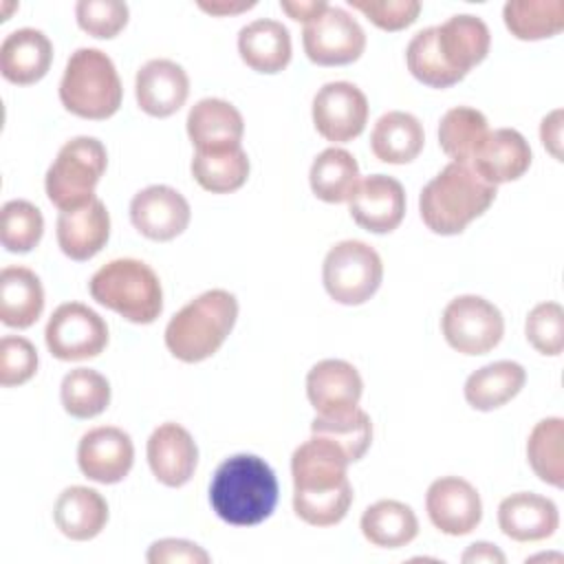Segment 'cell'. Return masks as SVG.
Segmentation results:
<instances>
[{
    "mask_svg": "<svg viewBox=\"0 0 564 564\" xmlns=\"http://www.w3.org/2000/svg\"><path fill=\"white\" fill-rule=\"evenodd\" d=\"M128 4L119 0H79L75 4V18L82 31L93 37L110 40L128 24Z\"/></svg>",
    "mask_w": 564,
    "mask_h": 564,
    "instance_id": "b9f144b4",
    "label": "cell"
},
{
    "mask_svg": "<svg viewBox=\"0 0 564 564\" xmlns=\"http://www.w3.org/2000/svg\"><path fill=\"white\" fill-rule=\"evenodd\" d=\"M37 370L35 346L20 335H4L0 339V383L4 388L26 383Z\"/></svg>",
    "mask_w": 564,
    "mask_h": 564,
    "instance_id": "7bdbcfd3",
    "label": "cell"
},
{
    "mask_svg": "<svg viewBox=\"0 0 564 564\" xmlns=\"http://www.w3.org/2000/svg\"><path fill=\"white\" fill-rule=\"evenodd\" d=\"M328 7L326 0H280V9L297 22H311L319 13H324Z\"/></svg>",
    "mask_w": 564,
    "mask_h": 564,
    "instance_id": "7dc6e473",
    "label": "cell"
},
{
    "mask_svg": "<svg viewBox=\"0 0 564 564\" xmlns=\"http://www.w3.org/2000/svg\"><path fill=\"white\" fill-rule=\"evenodd\" d=\"M502 18L505 26L518 40L553 37L564 29V0H509Z\"/></svg>",
    "mask_w": 564,
    "mask_h": 564,
    "instance_id": "e575fe53",
    "label": "cell"
},
{
    "mask_svg": "<svg viewBox=\"0 0 564 564\" xmlns=\"http://www.w3.org/2000/svg\"><path fill=\"white\" fill-rule=\"evenodd\" d=\"M383 280L379 253L361 240H341L328 249L322 264L326 293L346 306L368 302Z\"/></svg>",
    "mask_w": 564,
    "mask_h": 564,
    "instance_id": "ba28073f",
    "label": "cell"
},
{
    "mask_svg": "<svg viewBox=\"0 0 564 564\" xmlns=\"http://www.w3.org/2000/svg\"><path fill=\"white\" fill-rule=\"evenodd\" d=\"M59 399L70 416L93 419L108 408L110 383L93 368H75L62 379Z\"/></svg>",
    "mask_w": 564,
    "mask_h": 564,
    "instance_id": "8d00e7d4",
    "label": "cell"
},
{
    "mask_svg": "<svg viewBox=\"0 0 564 564\" xmlns=\"http://www.w3.org/2000/svg\"><path fill=\"white\" fill-rule=\"evenodd\" d=\"M148 465L165 487H183L196 471L198 447L178 423H161L148 438Z\"/></svg>",
    "mask_w": 564,
    "mask_h": 564,
    "instance_id": "ac0fdd59",
    "label": "cell"
},
{
    "mask_svg": "<svg viewBox=\"0 0 564 564\" xmlns=\"http://www.w3.org/2000/svg\"><path fill=\"white\" fill-rule=\"evenodd\" d=\"M361 533L372 546L401 549L419 533V520L410 505L399 500H379L361 516Z\"/></svg>",
    "mask_w": 564,
    "mask_h": 564,
    "instance_id": "1f68e13d",
    "label": "cell"
},
{
    "mask_svg": "<svg viewBox=\"0 0 564 564\" xmlns=\"http://www.w3.org/2000/svg\"><path fill=\"white\" fill-rule=\"evenodd\" d=\"M214 513L234 527L264 522L278 505V478L256 454H236L218 465L209 482Z\"/></svg>",
    "mask_w": 564,
    "mask_h": 564,
    "instance_id": "7a4b0ae2",
    "label": "cell"
},
{
    "mask_svg": "<svg viewBox=\"0 0 564 564\" xmlns=\"http://www.w3.org/2000/svg\"><path fill=\"white\" fill-rule=\"evenodd\" d=\"M108 165V152L95 137H75L66 141L51 167L44 187L48 200L59 209H77L95 198V187Z\"/></svg>",
    "mask_w": 564,
    "mask_h": 564,
    "instance_id": "52a82bcc",
    "label": "cell"
},
{
    "mask_svg": "<svg viewBox=\"0 0 564 564\" xmlns=\"http://www.w3.org/2000/svg\"><path fill=\"white\" fill-rule=\"evenodd\" d=\"M55 236L64 256L77 262L90 260L108 242L110 214L106 205L95 196L84 207L59 212Z\"/></svg>",
    "mask_w": 564,
    "mask_h": 564,
    "instance_id": "7402d4cb",
    "label": "cell"
},
{
    "mask_svg": "<svg viewBox=\"0 0 564 564\" xmlns=\"http://www.w3.org/2000/svg\"><path fill=\"white\" fill-rule=\"evenodd\" d=\"M498 527L516 542H540L555 533L560 513L551 498L533 491H518L498 505Z\"/></svg>",
    "mask_w": 564,
    "mask_h": 564,
    "instance_id": "603a6c76",
    "label": "cell"
},
{
    "mask_svg": "<svg viewBox=\"0 0 564 564\" xmlns=\"http://www.w3.org/2000/svg\"><path fill=\"white\" fill-rule=\"evenodd\" d=\"M531 165V148L513 128L489 130L469 161V167L489 185H502L520 178Z\"/></svg>",
    "mask_w": 564,
    "mask_h": 564,
    "instance_id": "44dd1931",
    "label": "cell"
},
{
    "mask_svg": "<svg viewBox=\"0 0 564 564\" xmlns=\"http://www.w3.org/2000/svg\"><path fill=\"white\" fill-rule=\"evenodd\" d=\"M564 421L560 416H549L535 423L527 441V458L535 476L551 485H564Z\"/></svg>",
    "mask_w": 564,
    "mask_h": 564,
    "instance_id": "d590c367",
    "label": "cell"
},
{
    "mask_svg": "<svg viewBox=\"0 0 564 564\" xmlns=\"http://www.w3.org/2000/svg\"><path fill=\"white\" fill-rule=\"evenodd\" d=\"M88 289L97 304L132 324H152L163 311L161 280L150 264L137 258L106 262L95 271Z\"/></svg>",
    "mask_w": 564,
    "mask_h": 564,
    "instance_id": "5b68a950",
    "label": "cell"
},
{
    "mask_svg": "<svg viewBox=\"0 0 564 564\" xmlns=\"http://www.w3.org/2000/svg\"><path fill=\"white\" fill-rule=\"evenodd\" d=\"M53 518L66 538L86 542L104 531L108 522V502L97 489L73 485L57 496Z\"/></svg>",
    "mask_w": 564,
    "mask_h": 564,
    "instance_id": "484cf974",
    "label": "cell"
},
{
    "mask_svg": "<svg viewBox=\"0 0 564 564\" xmlns=\"http://www.w3.org/2000/svg\"><path fill=\"white\" fill-rule=\"evenodd\" d=\"M562 108H555L553 112H549L544 119H542V126H540V139H542V145L557 159L562 161Z\"/></svg>",
    "mask_w": 564,
    "mask_h": 564,
    "instance_id": "bcb514c9",
    "label": "cell"
},
{
    "mask_svg": "<svg viewBox=\"0 0 564 564\" xmlns=\"http://www.w3.org/2000/svg\"><path fill=\"white\" fill-rule=\"evenodd\" d=\"M313 194L324 203H346L359 185V165L344 148L319 152L308 172Z\"/></svg>",
    "mask_w": 564,
    "mask_h": 564,
    "instance_id": "d6a6232c",
    "label": "cell"
},
{
    "mask_svg": "<svg viewBox=\"0 0 564 564\" xmlns=\"http://www.w3.org/2000/svg\"><path fill=\"white\" fill-rule=\"evenodd\" d=\"M348 458L328 438L311 434L291 456L293 511L313 527H333L344 520L352 502Z\"/></svg>",
    "mask_w": 564,
    "mask_h": 564,
    "instance_id": "6da1fadb",
    "label": "cell"
},
{
    "mask_svg": "<svg viewBox=\"0 0 564 564\" xmlns=\"http://www.w3.org/2000/svg\"><path fill=\"white\" fill-rule=\"evenodd\" d=\"M408 70L425 86L432 88H449L460 82L443 62L438 46H436V26H427L419 31L408 48H405Z\"/></svg>",
    "mask_w": 564,
    "mask_h": 564,
    "instance_id": "ab89813d",
    "label": "cell"
},
{
    "mask_svg": "<svg viewBox=\"0 0 564 564\" xmlns=\"http://www.w3.org/2000/svg\"><path fill=\"white\" fill-rule=\"evenodd\" d=\"M527 370L511 359L487 364L465 381V401L480 412H491L511 401L524 386Z\"/></svg>",
    "mask_w": 564,
    "mask_h": 564,
    "instance_id": "f546056e",
    "label": "cell"
},
{
    "mask_svg": "<svg viewBox=\"0 0 564 564\" xmlns=\"http://www.w3.org/2000/svg\"><path fill=\"white\" fill-rule=\"evenodd\" d=\"M187 137L196 150L240 145L245 121L238 108L218 97L196 101L187 112Z\"/></svg>",
    "mask_w": 564,
    "mask_h": 564,
    "instance_id": "d4e9b609",
    "label": "cell"
},
{
    "mask_svg": "<svg viewBox=\"0 0 564 564\" xmlns=\"http://www.w3.org/2000/svg\"><path fill=\"white\" fill-rule=\"evenodd\" d=\"M238 317V300L225 289H212L187 302L165 326L167 350L185 364L209 359L229 337Z\"/></svg>",
    "mask_w": 564,
    "mask_h": 564,
    "instance_id": "277c9868",
    "label": "cell"
},
{
    "mask_svg": "<svg viewBox=\"0 0 564 564\" xmlns=\"http://www.w3.org/2000/svg\"><path fill=\"white\" fill-rule=\"evenodd\" d=\"M134 93L139 108L150 117L174 115L189 95V77L185 68L172 59L145 62L134 79Z\"/></svg>",
    "mask_w": 564,
    "mask_h": 564,
    "instance_id": "d6986e66",
    "label": "cell"
},
{
    "mask_svg": "<svg viewBox=\"0 0 564 564\" xmlns=\"http://www.w3.org/2000/svg\"><path fill=\"white\" fill-rule=\"evenodd\" d=\"M348 4L383 31H401L421 13L419 0H348Z\"/></svg>",
    "mask_w": 564,
    "mask_h": 564,
    "instance_id": "ee69618b",
    "label": "cell"
},
{
    "mask_svg": "<svg viewBox=\"0 0 564 564\" xmlns=\"http://www.w3.org/2000/svg\"><path fill=\"white\" fill-rule=\"evenodd\" d=\"M123 88L112 59L99 48H77L59 82L62 106L82 119L101 121L121 106Z\"/></svg>",
    "mask_w": 564,
    "mask_h": 564,
    "instance_id": "8992f818",
    "label": "cell"
},
{
    "mask_svg": "<svg viewBox=\"0 0 564 564\" xmlns=\"http://www.w3.org/2000/svg\"><path fill=\"white\" fill-rule=\"evenodd\" d=\"M496 200V185L482 181L465 163H447L419 196L425 227L441 236L460 234Z\"/></svg>",
    "mask_w": 564,
    "mask_h": 564,
    "instance_id": "3957f363",
    "label": "cell"
},
{
    "mask_svg": "<svg viewBox=\"0 0 564 564\" xmlns=\"http://www.w3.org/2000/svg\"><path fill=\"white\" fill-rule=\"evenodd\" d=\"M256 7V0H212V2H205L200 0L198 2V9L212 13V15H234V13H242V11H249Z\"/></svg>",
    "mask_w": 564,
    "mask_h": 564,
    "instance_id": "681fc988",
    "label": "cell"
},
{
    "mask_svg": "<svg viewBox=\"0 0 564 564\" xmlns=\"http://www.w3.org/2000/svg\"><path fill=\"white\" fill-rule=\"evenodd\" d=\"M425 143L421 121L403 110L381 115L370 132L372 154L383 163L403 165L414 161Z\"/></svg>",
    "mask_w": 564,
    "mask_h": 564,
    "instance_id": "f1b7e54d",
    "label": "cell"
},
{
    "mask_svg": "<svg viewBox=\"0 0 564 564\" xmlns=\"http://www.w3.org/2000/svg\"><path fill=\"white\" fill-rule=\"evenodd\" d=\"M445 341L463 355H485L505 335V319L498 306L480 295L454 297L441 317Z\"/></svg>",
    "mask_w": 564,
    "mask_h": 564,
    "instance_id": "9c48e42d",
    "label": "cell"
},
{
    "mask_svg": "<svg viewBox=\"0 0 564 564\" xmlns=\"http://www.w3.org/2000/svg\"><path fill=\"white\" fill-rule=\"evenodd\" d=\"M311 434L333 441L350 463L359 460L372 441V421L357 405L355 410L339 416H315L311 423Z\"/></svg>",
    "mask_w": 564,
    "mask_h": 564,
    "instance_id": "74e56055",
    "label": "cell"
},
{
    "mask_svg": "<svg viewBox=\"0 0 564 564\" xmlns=\"http://www.w3.org/2000/svg\"><path fill=\"white\" fill-rule=\"evenodd\" d=\"M352 220L372 234L394 231L405 216L403 185L386 174H370L359 181L348 200Z\"/></svg>",
    "mask_w": 564,
    "mask_h": 564,
    "instance_id": "2e32d148",
    "label": "cell"
},
{
    "mask_svg": "<svg viewBox=\"0 0 564 564\" xmlns=\"http://www.w3.org/2000/svg\"><path fill=\"white\" fill-rule=\"evenodd\" d=\"M192 218L187 198L170 185H150L130 200V220L134 229L156 242L181 236Z\"/></svg>",
    "mask_w": 564,
    "mask_h": 564,
    "instance_id": "4fadbf2b",
    "label": "cell"
},
{
    "mask_svg": "<svg viewBox=\"0 0 564 564\" xmlns=\"http://www.w3.org/2000/svg\"><path fill=\"white\" fill-rule=\"evenodd\" d=\"M430 522L447 535L471 533L482 518V502L476 487L458 476L436 478L425 494Z\"/></svg>",
    "mask_w": 564,
    "mask_h": 564,
    "instance_id": "5bb4252c",
    "label": "cell"
},
{
    "mask_svg": "<svg viewBox=\"0 0 564 564\" xmlns=\"http://www.w3.org/2000/svg\"><path fill=\"white\" fill-rule=\"evenodd\" d=\"M44 311L40 278L26 267H4L0 273V319L9 328H29Z\"/></svg>",
    "mask_w": 564,
    "mask_h": 564,
    "instance_id": "83f0119b",
    "label": "cell"
},
{
    "mask_svg": "<svg viewBox=\"0 0 564 564\" xmlns=\"http://www.w3.org/2000/svg\"><path fill=\"white\" fill-rule=\"evenodd\" d=\"M465 564H505V553L489 542H474L460 557Z\"/></svg>",
    "mask_w": 564,
    "mask_h": 564,
    "instance_id": "c3c4849f",
    "label": "cell"
},
{
    "mask_svg": "<svg viewBox=\"0 0 564 564\" xmlns=\"http://www.w3.org/2000/svg\"><path fill=\"white\" fill-rule=\"evenodd\" d=\"M436 46L445 66L456 75L465 77L478 66L491 46L489 26L469 13L452 15L436 26Z\"/></svg>",
    "mask_w": 564,
    "mask_h": 564,
    "instance_id": "ffe728a7",
    "label": "cell"
},
{
    "mask_svg": "<svg viewBox=\"0 0 564 564\" xmlns=\"http://www.w3.org/2000/svg\"><path fill=\"white\" fill-rule=\"evenodd\" d=\"M364 381L344 359H322L306 375V397L319 416H339L359 405Z\"/></svg>",
    "mask_w": 564,
    "mask_h": 564,
    "instance_id": "e0dca14e",
    "label": "cell"
},
{
    "mask_svg": "<svg viewBox=\"0 0 564 564\" xmlns=\"http://www.w3.org/2000/svg\"><path fill=\"white\" fill-rule=\"evenodd\" d=\"M524 333L538 352L557 357L564 348V308L557 302H540L527 315Z\"/></svg>",
    "mask_w": 564,
    "mask_h": 564,
    "instance_id": "60d3db41",
    "label": "cell"
},
{
    "mask_svg": "<svg viewBox=\"0 0 564 564\" xmlns=\"http://www.w3.org/2000/svg\"><path fill=\"white\" fill-rule=\"evenodd\" d=\"M238 53L256 73H280L291 62L289 29L278 20H253L238 33Z\"/></svg>",
    "mask_w": 564,
    "mask_h": 564,
    "instance_id": "4316f807",
    "label": "cell"
},
{
    "mask_svg": "<svg viewBox=\"0 0 564 564\" xmlns=\"http://www.w3.org/2000/svg\"><path fill=\"white\" fill-rule=\"evenodd\" d=\"M302 44L313 64L344 66L361 57L366 33L348 11L328 4L324 13L304 24Z\"/></svg>",
    "mask_w": 564,
    "mask_h": 564,
    "instance_id": "8fae6325",
    "label": "cell"
},
{
    "mask_svg": "<svg viewBox=\"0 0 564 564\" xmlns=\"http://www.w3.org/2000/svg\"><path fill=\"white\" fill-rule=\"evenodd\" d=\"M194 181L212 194H229L240 189L249 176V156L242 145L196 150L192 156Z\"/></svg>",
    "mask_w": 564,
    "mask_h": 564,
    "instance_id": "4dcf8cb0",
    "label": "cell"
},
{
    "mask_svg": "<svg viewBox=\"0 0 564 564\" xmlns=\"http://www.w3.org/2000/svg\"><path fill=\"white\" fill-rule=\"evenodd\" d=\"M44 218L42 212L24 200L15 198L2 205L0 212V242L11 253H26L42 240Z\"/></svg>",
    "mask_w": 564,
    "mask_h": 564,
    "instance_id": "f35d334b",
    "label": "cell"
},
{
    "mask_svg": "<svg viewBox=\"0 0 564 564\" xmlns=\"http://www.w3.org/2000/svg\"><path fill=\"white\" fill-rule=\"evenodd\" d=\"M53 62V44L40 29L11 31L0 44V73L7 82L29 86L40 82Z\"/></svg>",
    "mask_w": 564,
    "mask_h": 564,
    "instance_id": "cb8c5ba5",
    "label": "cell"
},
{
    "mask_svg": "<svg viewBox=\"0 0 564 564\" xmlns=\"http://www.w3.org/2000/svg\"><path fill=\"white\" fill-rule=\"evenodd\" d=\"M48 352L59 361H84L104 352L108 326L104 317L82 302L59 304L44 328Z\"/></svg>",
    "mask_w": 564,
    "mask_h": 564,
    "instance_id": "30bf717a",
    "label": "cell"
},
{
    "mask_svg": "<svg viewBox=\"0 0 564 564\" xmlns=\"http://www.w3.org/2000/svg\"><path fill=\"white\" fill-rule=\"evenodd\" d=\"M145 560L150 564H181V562L183 564H207L212 557L196 542L181 540V538H165V540H156L148 549Z\"/></svg>",
    "mask_w": 564,
    "mask_h": 564,
    "instance_id": "f6af8a7d",
    "label": "cell"
},
{
    "mask_svg": "<svg viewBox=\"0 0 564 564\" xmlns=\"http://www.w3.org/2000/svg\"><path fill=\"white\" fill-rule=\"evenodd\" d=\"M487 134V117L471 106L449 108L438 123V145L454 163L469 165Z\"/></svg>",
    "mask_w": 564,
    "mask_h": 564,
    "instance_id": "836d02e7",
    "label": "cell"
},
{
    "mask_svg": "<svg viewBox=\"0 0 564 564\" xmlns=\"http://www.w3.org/2000/svg\"><path fill=\"white\" fill-rule=\"evenodd\" d=\"M134 463V445L128 432L115 425L88 430L77 445V465L82 474L101 485L123 480Z\"/></svg>",
    "mask_w": 564,
    "mask_h": 564,
    "instance_id": "9a60e30c",
    "label": "cell"
},
{
    "mask_svg": "<svg viewBox=\"0 0 564 564\" xmlns=\"http://www.w3.org/2000/svg\"><path fill=\"white\" fill-rule=\"evenodd\" d=\"M313 123L326 141L348 143L368 123V99L350 82H328L313 97Z\"/></svg>",
    "mask_w": 564,
    "mask_h": 564,
    "instance_id": "7c38bea8",
    "label": "cell"
}]
</instances>
